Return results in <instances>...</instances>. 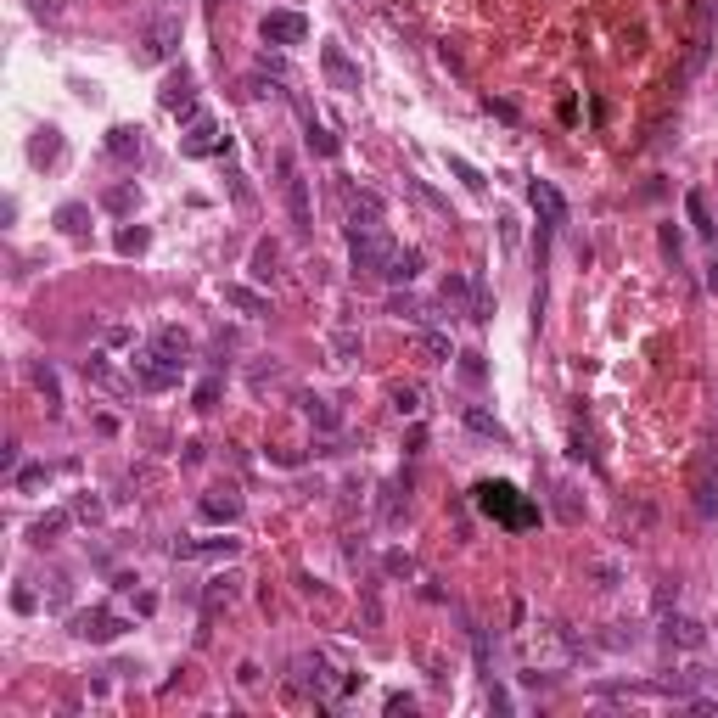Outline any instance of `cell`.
Segmentation results:
<instances>
[{
    "label": "cell",
    "instance_id": "9a60e30c",
    "mask_svg": "<svg viewBox=\"0 0 718 718\" xmlns=\"http://www.w3.org/2000/svg\"><path fill=\"white\" fill-rule=\"evenodd\" d=\"M107 158L124 163V168H135V163L146 158V141H141L135 124H113V130H107Z\"/></svg>",
    "mask_w": 718,
    "mask_h": 718
},
{
    "label": "cell",
    "instance_id": "4fadbf2b",
    "mask_svg": "<svg viewBox=\"0 0 718 718\" xmlns=\"http://www.w3.org/2000/svg\"><path fill=\"white\" fill-rule=\"evenodd\" d=\"M130 376H135V388L163 393V388H175V382H180V365H168V359H158V354H141L135 365H130Z\"/></svg>",
    "mask_w": 718,
    "mask_h": 718
},
{
    "label": "cell",
    "instance_id": "4316f807",
    "mask_svg": "<svg viewBox=\"0 0 718 718\" xmlns=\"http://www.w3.org/2000/svg\"><path fill=\"white\" fill-rule=\"evenodd\" d=\"M443 303H449L455 314H472V303H477V281L449 276V281H443Z\"/></svg>",
    "mask_w": 718,
    "mask_h": 718
},
{
    "label": "cell",
    "instance_id": "816d5d0a",
    "mask_svg": "<svg viewBox=\"0 0 718 718\" xmlns=\"http://www.w3.org/2000/svg\"><path fill=\"white\" fill-rule=\"evenodd\" d=\"M410 707H415V702H410L405 690H393V696H388V713H410Z\"/></svg>",
    "mask_w": 718,
    "mask_h": 718
},
{
    "label": "cell",
    "instance_id": "277c9868",
    "mask_svg": "<svg viewBox=\"0 0 718 718\" xmlns=\"http://www.w3.org/2000/svg\"><path fill=\"white\" fill-rule=\"evenodd\" d=\"M477 505H483V511H489L494 522H505V527H527V522H539V511H534V505H527L517 489H511V483H477Z\"/></svg>",
    "mask_w": 718,
    "mask_h": 718
},
{
    "label": "cell",
    "instance_id": "83f0119b",
    "mask_svg": "<svg viewBox=\"0 0 718 718\" xmlns=\"http://www.w3.org/2000/svg\"><path fill=\"white\" fill-rule=\"evenodd\" d=\"M388 314H398V321H410V326H427V303H421L415 292H405V286L388 298Z\"/></svg>",
    "mask_w": 718,
    "mask_h": 718
},
{
    "label": "cell",
    "instance_id": "f907efd6",
    "mask_svg": "<svg viewBox=\"0 0 718 718\" xmlns=\"http://www.w3.org/2000/svg\"><path fill=\"white\" fill-rule=\"evenodd\" d=\"M12 606H17V611H34V589L17 584V589H12Z\"/></svg>",
    "mask_w": 718,
    "mask_h": 718
},
{
    "label": "cell",
    "instance_id": "5bb4252c",
    "mask_svg": "<svg viewBox=\"0 0 718 718\" xmlns=\"http://www.w3.org/2000/svg\"><path fill=\"white\" fill-rule=\"evenodd\" d=\"M158 101H163L168 113H185V118H192V113H197V79L185 73V68H180V73H168V79H163V90H158Z\"/></svg>",
    "mask_w": 718,
    "mask_h": 718
},
{
    "label": "cell",
    "instance_id": "30bf717a",
    "mask_svg": "<svg viewBox=\"0 0 718 718\" xmlns=\"http://www.w3.org/2000/svg\"><path fill=\"white\" fill-rule=\"evenodd\" d=\"M309 39V17L303 12H269L264 17V46H303Z\"/></svg>",
    "mask_w": 718,
    "mask_h": 718
},
{
    "label": "cell",
    "instance_id": "c3c4849f",
    "mask_svg": "<svg viewBox=\"0 0 718 718\" xmlns=\"http://www.w3.org/2000/svg\"><path fill=\"white\" fill-rule=\"evenodd\" d=\"M595 578H601V589H618V584H623V573H618L611 561H595Z\"/></svg>",
    "mask_w": 718,
    "mask_h": 718
},
{
    "label": "cell",
    "instance_id": "5b68a950",
    "mask_svg": "<svg viewBox=\"0 0 718 718\" xmlns=\"http://www.w3.org/2000/svg\"><path fill=\"white\" fill-rule=\"evenodd\" d=\"M348 259L359 276H382L388 259H393V236L382 225H365V230H348Z\"/></svg>",
    "mask_w": 718,
    "mask_h": 718
},
{
    "label": "cell",
    "instance_id": "4dcf8cb0",
    "mask_svg": "<svg viewBox=\"0 0 718 718\" xmlns=\"http://www.w3.org/2000/svg\"><path fill=\"white\" fill-rule=\"evenodd\" d=\"M56 230H62V236H84V230H90V208H84V202H62L56 208Z\"/></svg>",
    "mask_w": 718,
    "mask_h": 718
},
{
    "label": "cell",
    "instance_id": "681fc988",
    "mask_svg": "<svg viewBox=\"0 0 718 718\" xmlns=\"http://www.w3.org/2000/svg\"><path fill=\"white\" fill-rule=\"evenodd\" d=\"M124 343H135V331L130 326H107V348H124Z\"/></svg>",
    "mask_w": 718,
    "mask_h": 718
},
{
    "label": "cell",
    "instance_id": "f1b7e54d",
    "mask_svg": "<svg viewBox=\"0 0 718 718\" xmlns=\"http://www.w3.org/2000/svg\"><path fill=\"white\" fill-rule=\"evenodd\" d=\"M113 247L124 252V259H141V252L152 247V230H146V225H118V236H113Z\"/></svg>",
    "mask_w": 718,
    "mask_h": 718
},
{
    "label": "cell",
    "instance_id": "d6a6232c",
    "mask_svg": "<svg viewBox=\"0 0 718 718\" xmlns=\"http://www.w3.org/2000/svg\"><path fill=\"white\" fill-rule=\"evenodd\" d=\"M34 388L46 393V410H51V415H62V382H56V371H51V365H34Z\"/></svg>",
    "mask_w": 718,
    "mask_h": 718
},
{
    "label": "cell",
    "instance_id": "7c38bea8",
    "mask_svg": "<svg viewBox=\"0 0 718 718\" xmlns=\"http://www.w3.org/2000/svg\"><path fill=\"white\" fill-rule=\"evenodd\" d=\"M527 202H534V214H539L544 230H561V225H567V197L556 192L551 180H534V185H527Z\"/></svg>",
    "mask_w": 718,
    "mask_h": 718
},
{
    "label": "cell",
    "instance_id": "ffe728a7",
    "mask_svg": "<svg viewBox=\"0 0 718 718\" xmlns=\"http://www.w3.org/2000/svg\"><path fill=\"white\" fill-rule=\"evenodd\" d=\"M421 264H427V252H421V247H393V259H388V269H382V281L410 286V281L421 276Z\"/></svg>",
    "mask_w": 718,
    "mask_h": 718
},
{
    "label": "cell",
    "instance_id": "8fae6325",
    "mask_svg": "<svg viewBox=\"0 0 718 718\" xmlns=\"http://www.w3.org/2000/svg\"><path fill=\"white\" fill-rule=\"evenodd\" d=\"M242 551V539H175V544H168V556H175V561H230V556H236Z\"/></svg>",
    "mask_w": 718,
    "mask_h": 718
},
{
    "label": "cell",
    "instance_id": "74e56055",
    "mask_svg": "<svg viewBox=\"0 0 718 718\" xmlns=\"http://www.w3.org/2000/svg\"><path fill=\"white\" fill-rule=\"evenodd\" d=\"M449 168H455V180L466 185V192H489V180H483V168H472L466 158H455V152H449Z\"/></svg>",
    "mask_w": 718,
    "mask_h": 718
},
{
    "label": "cell",
    "instance_id": "9c48e42d",
    "mask_svg": "<svg viewBox=\"0 0 718 718\" xmlns=\"http://www.w3.org/2000/svg\"><path fill=\"white\" fill-rule=\"evenodd\" d=\"M321 73L331 79V90H359V62L337 46V39H326V46H321Z\"/></svg>",
    "mask_w": 718,
    "mask_h": 718
},
{
    "label": "cell",
    "instance_id": "d6986e66",
    "mask_svg": "<svg viewBox=\"0 0 718 718\" xmlns=\"http://www.w3.org/2000/svg\"><path fill=\"white\" fill-rule=\"evenodd\" d=\"M298 118H303V141H309V152H321V158H337V152H343V141H337V135L326 130V124L314 118L309 101H298Z\"/></svg>",
    "mask_w": 718,
    "mask_h": 718
},
{
    "label": "cell",
    "instance_id": "60d3db41",
    "mask_svg": "<svg viewBox=\"0 0 718 718\" xmlns=\"http://www.w3.org/2000/svg\"><path fill=\"white\" fill-rule=\"evenodd\" d=\"M219 393H225V382H219V376H202V382H197V393H192V405H197V410H214V405H219Z\"/></svg>",
    "mask_w": 718,
    "mask_h": 718
},
{
    "label": "cell",
    "instance_id": "3957f363",
    "mask_svg": "<svg viewBox=\"0 0 718 718\" xmlns=\"http://www.w3.org/2000/svg\"><path fill=\"white\" fill-rule=\"evenodd\" d=\"M292 690L314 696V702H331V696H348V673H337L321 651L314 657H292Z\"/></svg>",
    "mask_w": 718,
    "mask_h": 718
},
{
    "label": "cell",
    "instance_id": "2e32d148",
    "mask_svg": "<svg viewBox=\"0 0 718 718\" xmlns=\"http://www.w3.org/2000/svg\"><path fill=\"white\" fill-rule=\"evenodd\" d=\"M152 354H158V359H168V365H180V371H185V359L197 354V343H192V331H185V326H163V331L152 337Z\"/></svg>",
    "mask_w": 718,
    "mask_h": 718
},
{
    "label": "cell",
    "instance_id": "f35d334b",
    "mask_svg": "<svg viewBox=\"0 0 718 718\" xmlns=\"http://www.w3.org/2000/svg\"><path fill=\"white\" fill-rule=\"evenodd\" d=\"M46 477H51V466H39V460H34V466H17V472H12V483H17V489H23V494L46 489Z\"/></svg>",
    "mask_w": 718,
    "mask_h": 718
},
{
    "label": "cell",
    "instance_id": "484cf974",
    "mask_svg": "<svg viewBox=\"0 0 718 718\" xmlns=\"http://www.w3.org/2000/svg\"><path fill=\"white\" fill-rule=\"evenodd\" d=\"M281 276V242H259L252 247V281H276Z\"/></svg>",
    "mask_w": 718,
    "mask_h": 718
},
{
    "label": "cell",
    "instance_id": "7bdbcfd3",
    "mask_svg": "<svg viewBox=\"0 0 718 718\" xmlns=\"http://www.w3.org/2000/svg\"><path fill=\"white\" fill-rule=\"evenodd\" d=\"M359 348H365V343H359V331H337L331 337V354L337 359H359Z\"/></svg>",
    "mask_w": 718,
    "mask_h": 718
},
{
    "label": "cell",
    "instance_id": "52a82bcc",
    "mask_svg": "<svg viewBox=\"0 0 718 718\" xmlns=\"http://www.w3.org/2000/svg\"><path fill=\"white\" fill-rule=\"evenodd\" d=\"M68 628H73L79 640H90V645H113V640H118L130 623H124L118 611H107V606H90V611H73V618H68Z\"/></svg>",
    "mask_w": 718,
    "mask_h": 718
},
{
    "label": "cell",
    "instance_id": "1f68e13d",
    "mask_svg": "<svg viewBox=\"0 0 718 718\" xmlns=\"http://www.w3.org/2000/svg\"><path fill=\"white\" fill-rule=\"evenodd\" d=\"M56 152H62V130H51V124H46V130H39V135L29 141V158H34L39 168H46V163H56Z\"/></svg>",
    "mask_w": 718,
    "mask_h": 718
},
{
    "label": "cell",
    "instance_id": "8d00e7d4",
    "mask_svg": "<svg viewBox=\"0 0 718 718\" xmlns=\"http://www.w3.org/2000/svg\"><path fill=\"white\" fill-rule=\"evenodd\" d=\"M685 214H690V225L702 230V236H713V230H718V225H713V208H707V197H702V192H690V197H685Z\"/></svg>",
    "mask_w": 718,
    "mask_h": 718
},
{
    "label": "cell",
    "instance_id": "f5cc1de1",
    "mask_svg": "<svg viewBox=\"0 0 718 718\" xmlns=\"http://www.w3.org/2000/svg\"><path fill=\"white\" fill-rule=\"evenodd\" d=\"M34 12H39V17H62V6H56V0H34Z\"/></svg>",
    "mask_w": 718,
    "mask_h": 718
},
{
    "label": "cell",
    "instance_id": "8992f818",
    "mask_svg": "<svg viewBox=\"0 0 718 718\" xmlns=\"http://www.w3.org/2000/svg\"><path fill=\"white\" fill-rule=\"evenodd\" d=\"M175 51H180V17L158 12L152 23L141 29V39H135V62H168Z\"/></svg>",
    "mask_w": 718,
    "mask_h": 718
},
{
    "label": "cell",
    "instance_id": "db71d44e",
    "mask_svg": "<svg viewBox=\"0 0 718 718\" xmlns=\"http://www.w3.org/2000/svg\"><path fill=\"white\" fill-rule=\"evenodd\" d=\"M707 292H718V259L707 264Z\"/></svg>",
    "mask_w": 718,
    "mask_h": 718
},
{
    "label": "cell",
    "instance_id": "f546056e",
    "mask_svg": "<svg viewBox=\"0 0 718 718\" xmlns=\"http://www.w3.org/2000/svg\"><path fill=\"white\" fill-rule=\"evenodd\" d=\"M68 522H73L68 511H46V517H39V522L29 527V539H34V544H56L62 534H68Z\"/></svg>",
    "mask_w": 718,
    "mask_h": 718
},
{
    "label": "cell",
    "instance_id": "f6af8a7d",
    "mask_svg": "<svg viewBox=\"0 0 718 718\" xmlns=\"http://www.w3.org/2000/svg\"><path fill=\"white\" fill-rule=\"evenodd\" d=\"M73 517H79V522H101V500H96V494H79Z\"/></svg>",
    "mask_w": 718,
    "mask_h": 718
},
{
    "label": "cell",
    "instance_id": "7dc6e473",
    "mask_svg": "<svg viewBox=\"0 0 718 718\" xmlns=\"http://www.w3.org/2000/svg\"><path fill=\"white\" fill-rule=\"evenodd\" d=\"M388 573H393V578H410V573H415V561H410L405 551H388Z\"/></svg>",
    "mask_w": 718,
    "mask_h": 718
},
{
    "label": "cell",
    "instance_id": "ab89813d",
    "mask_svg": "<svg viewBox=\"0 0 718 718\" xmlns=\"http://www.w3.org/2000/svg\"><path fill=\"white\" fill-rule=\"evenodd\" d=\"M410 192H415L421 202H427V208H432V214H438V219H449V225H455V214H449V202H443V197L432 192V185H427V180H410Z\"/></svg>",
    "mask_w": 718,
    "mask_h": 718
},
{
    "label": "cell",
    "instance_id": "d4e9b609",
    "mask_svg": "<svg viewBox=\"0 0 718 718\" xmlns=\"http://www.w3.org/2000/svg\"><path fill=\"white\" fill-rule=\"evenodd\" d=\"M236 584H242V578H230V573L208 578V589H202V606H208V618H214V611H230V606H236Z\"/></svg>",
    "mask_w": 718,
    "mask_h": 718
},
{
    "label": "cell",
    "instance_id": "836d02e7",
    "mask_svg": "<svg viewBox=\"0 0 718 718\" xmlns=\"http://www.w3.org/2000/svg\"><path fill=\"white\" fill-rule=\"evenodd\" d=\"M101 208H107V214H135V208H141V185H113V192L101 197Z\"/></svg>",
    "mask_w": 718,
    "mask_h": 718
},
{
    "label": "cell",
    "instance_id": "b9f144b4",
    "mask_svg": "<svg viewBox=\"0 0 718 718\" xmlns=\"http://www.w3.org/2000/svg\"><path fill=\"white\" fill-rule=\"evenodd\" d=\"M393 410H398V415H421V388H405V382H398V388H393Z\"/></svg>",
    "mask_w": 718,
    "mask_h": 718
},
{
    "label": "cell",
    "instance_id": "7402d4cb",
    "mask_svg": "<svg viewBox=\"0 0 718 718\" xmlns=\"http://www.w3.org/2000/svg\"><path fill=\"white\" fill-rule=\"evenodd\" d=\"M415 354L427 359V365H449V359H455V343H449V331L421 326V331H415Z\"/></svg>",
    "mask_w": 718,
    "mask_h": 718
},
{
    "label": "cell",
    "instance_id": "cb8c5ba5",
    "mask_svg": "<svg viewBox=\"0 0 718 718\" xmlns=\"http://www.w3.org/2000/svg\"><path fill=\"white\" fill-rule=\"evenodd\" d=\"M298 405H303V415H309V421H314L321 432H337V427H343V410H337L331 398H321V393H303Z\"/></svg>",
    "mask_w": 718,
    "mask_h": 718
},
{
    "label": "cell",
    "instance_id": "7a4b0ae2",
    "mask_svg": "<svg viewBox=\"0 0 718 718\" xmlns=\"http://www.w3.org/2000/svg\"><path fill=\"white\" fill-rule=\"evenodd\" d=\"M276 175H281V202H286V214H292V230L309 236V230H314V197H309V180H303L298 158L276 152Z\"/></svg>",
    "mask_w": 718,
    "mask_h": 718
},
{
    "label": "cell",
    "instance_id": "6da1fadb",
    "mask_svg": "<svg viewBox=\"0 0 718 718\" xmlns=\"http://www.w3.org/2000/svg\"><path fill=\"white\" fill-rule=\"evenodd\" d=\"M685 483H690V505L696 517H718V449L713 443H696L690 460H685Z\"/></svg>",
    "mask_w": 718,
    "mask_h": 718
},
{
    "label": "cell",
    "instance_id": "44dd1931",
    "mask_svg": "<svg viewBox=\"0 0 718 718\" xmlns=\"http://www.w3.org/2000/svg\"><path fill=\"white\" fill-rule=\"evenodd\" d=\"M690 51H685V73H702V62H707V46H713V29H707V6H696L690 12Z\"/></svg>",
    "mask_w": 718,
    "mask_h": 718
},
{
    "label": "cell",
    "instance_id": "ac0fdd59",
    "mask_svg": "<svg viewBox=\"0 0 718 718\" xmlns=\"http://www.w3.org/2000/svg\"><path fill=\"white\" fill-rule=\"evenodd\" d=\"M662 635L673 645H685V651H702L707 645V628L696 623V618H685V611H662Z\"/></svg>",
    "mask_w": 718,
    "mask_h": 718
},
{
    "label": "cell",
    "instance_id": "ba28073f",
    "mask_svg": "<svg viewBox=\"0 0 718 718\" xmlns=\"http://www.w3.org/2000/svg\"><path fill=\"white\" fill-rule=\"evenodd\" d=\"M180 152L185 158H214V152H230V135H219V124L208 113H192V124H185L180 135Z\"/></svg>",
    "mask_w": 718,
    "mask_h": 718
},
{
    "label": "cell",
    "instance_id": "e0dca14e",
    "mask_svg": "<svg viewBox=\"0 0 718 718\" xmlns=\"http://www.w3.org/2000/svg\"><path fill=\"white\" fill-rule=\"evenodd\" d=\"M197 511H202V522H225V527H230V522L242 517V494H236V489H208V494L197 500Z\"/></svg>",
    "mask_w": 718,
    "mask_h": 718
},
{
    "label": "cell",
    "instance_id": "bcb514c9",
    "mask_svg": "<svg viewBox=\"0 0 718 718\" xmlns=\"http://www.w3.org/2000/svg\"><path fill=\"white\" fill-rule=\"evenodd\" d=\"M662 252H668L673 264H680V252H685V236H680V230H673V225H662Z\"/></svg>",
    "mask_w": 718,
    "mask_h": 718
},
{
    "label": "cell",
    "instance_id": "ee69618b",
    "mask_svg": "<svg viewBox=\"0 0 718 718\" xmlns=\"http://www.w3.org/2000/svg\"><path fill=\"white\" fill-rule=\"evenodd\" d=\"M455 359H460V376H466V382H483V376H489L483 354H455Z\"/></svg>",
    "mask_w": 718,
    "mask_h": 718
},
{
    "label": "cell",
    "instance_id": "d590c367",
    "mask_svg": "<svg viewBox=\"0 0 718 718\" xmlns=\"http://www.w3.org/2000/svg\"><path fill=\"white\" fill-rule=\"evenodd\" d=\"M84 382H96V388H124L118 371L107 365V354H90V359H84Z\"/></svg>",
    "mask_w": 718,
    "mask_h": 718
},
{
    "label": "cell",
    "instance_id": "603a6c76",
    "mask_svg": "<svg viewBox=\"0 0 718 718\" xmlns=\"http://www.w3.org/2000/svg\"><path fill=\"white\" fill-rule=\"evenodd\" d=\"M225 303L236 309V314H269V298H264L259 286H247V281H230L225 286Z\"/></svg>",
    "mask_w": 718,
    "mask_h": 718
},
{
    "label": "cell",
    "instance_id": "e575fe53",
    "mask_svg": "<svg viewBox=\"0 0 718 718\" xmlns=\"http://www.w3.org/2000/svg\"><path fill=\"white\" fill-rule=\"evenodd\" d=\"M466 427H472V432H483V438H494V443H505V427H500V415H489L483 405H466Z\"/></svg>",
    "mask_w": 718,
    "mask_h": 718
}]
</instances>
